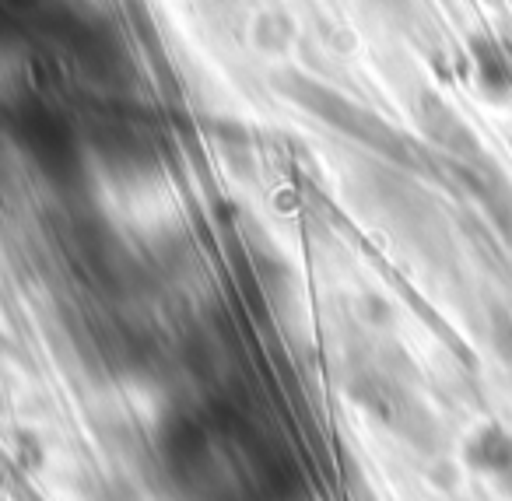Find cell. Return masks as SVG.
Here are the masks:
<instances>
[{"label":"cell","mask_w":512,"mask_h":501,"mask_svg":"<svg viewBox=\"0 0 512 501\" xmlns=\"http://www.w3.org/2000/svg\"><path fill=\"white\" fill-rule=\"evenodd\" d=\"M158 470L176 501H309L299 456L232 400H200L158 431Z\"/></svg>","instance_id":"6da1fadb"},{"label":"cell","mask_w":512,"mask_h":501,"mask_svg":"<svg viewBox=\"0 0 512 501\" xmlns=\"http://www.w3.org/2000/svg\"><path fill=\"white\" fill-rule=\"evenodd\" d=\"M470 459L481 473L512 477V435H505L502 428H484L470 445Z\"/></svg>","instance_id":"7a4b0ae2"}]
</instances>
